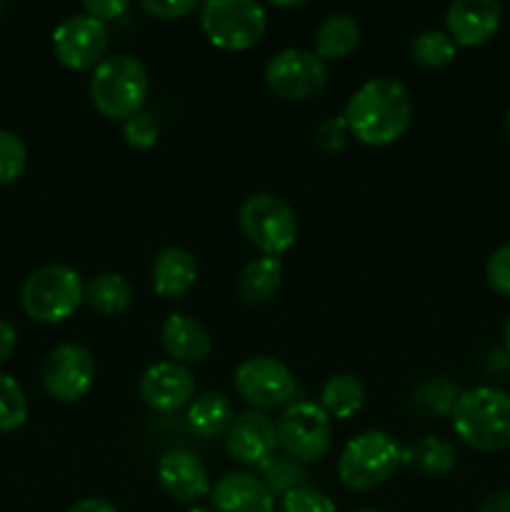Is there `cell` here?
Returning a JSON list of instances; mask_svg holds the SVG:
<instances>
[{
    "mask_svg": "<svg viewBox=\"0 0 510 512\" xmlns=\"http://www.w3.org/2000/svg\"><path fill=\"white\" fill-rule=\"evenodd\" d=\"M343 118L355 140L370 148H385L410 128L413 100L400 80L373 78L350 95Z\"/></svg>",
    "mask_w": 510,
    "mask_h": 512,
    "instance_id": "obj_1",
    "label": "cell"
},
{
    "mask_svg": "<svg viewBox=\"0 0 510 512\" xmlns=\"http://www.w3.org/2000/svg\"><path fill=\"white\" fill-rule=\"evenodd\" d=\"M453 430L468 448L500 453L510 448V393L500 388L463 390L455 403Z\"/></svg>",
    "mask_w": 510,
    "mask_h": 512,
    "instance_id": "obj_2",
    "label": "cell"
},
{
    "mask_svg": "<svg viewBox=\"0 0 510 512\" xmlns=\"http://www.w3.org/2000/svg\"><path fill=\"white\" fill-rule=\"evenodd\" d=\"M150 80L148 70L135 55L113 53L105 55L90 73L88 93L90 103L100 115L110 120H128L143 113L148 100Z\"/></svg>",
    "mask_w": 510,
    "mask_h": 512,
    "instance_id": "obj_3",
    "label": "cell"
},
{
    "mask_svg": "<svg viewBox=\"0 0 510 512\" xmlns=\"http://www.w3.org/2000/svg\"><path fill=\"white\" fill-rule=\"evenodd\" d=\"M403 465V448L383 430H365L348 440L338 458V478L355 493L380 488Z\"/></svg>",
    "mask_w": 510,
    "mask_h": 512,
    "instance_id": "obj_4",
    "label": "cell"
},
{
    "mask_svg": "<svg viewBox=\"0 0 510 512\" xmlns=\"http://www.w3.org/2000/svg\"><path fill=\"white\" fill-rule=\"evenodd\" d=\"M85 300V285L78 270L68 265H43L25 278L20 303L28 318L38 323H63Z\"/></svg>",
    "mask_w": 510,
    "mask_h": 512,
    "instance_id": "obj_5",
    "label": "cell"
},
{
    "mask_svg": "<svg viewBox=\"0 0 510 512\" xmlns=\"http://www.w3.org/2000/svg\"><path fill=\"white\" fill-rule=\"evenodd\" d=\"M200 28L213 48L238 53L263 40L268 15L253 0H208L200 5Z\"/></svg>",
    "mask_w": 510,
    "mask_h": 512,
    "instance_id": "obj_6",
    "label": "cell"
},
{
    "mask_svg": "<svg viewBox=\"0 0 510 512\" xmlns=\"http://www.w3.org/2000/svg\"><path fill=\"white\" fill-rule=\"evenodd\" d=\"M238 220L248 243L270 258H278L285 250L293 248L295 238H298L295 210L280 195H250L240 205Z\"/></svg>",
    "mask_w": 510,
    "mask_h": 512,
    "instance_id": "obj_7",
    "label": "cell"
},
{
    "mask_svg": "<svg viewBox=\"0 0 510 512\" xmlns=\"http://www.w3.org/2000/svg\"><path fill=\"white\" fill-rule=\"evenodd\" d=\"M235 393L240 400L250 405L253 410H275L288 408L298 393L295 375L283 360L270 358V355H253L243 360L233 373Z\"/></svg>",
    "mask_w": 510,
    "mask_h": 512,
    "instance_id": "obj_8",
    "label": "cell"
},
{
    "mask_svg": "<svg viewBox=\"0 0 510 512\" xmlns=\"http://www.w3.org/2000/svg\"><path fill=\"white\" fill-rule=\"evenodd\" d=\"M278 448L298 463H313L330 450L333 420L315 403H290L275 420Z\"/></svg>",
    "mask_w": 510,
    "mask_h": 512,
    "instance_id": "obj_9",
    "label": "cell"
},
{
    "mask_svg": "<svg viewBox=\"0 0 510 512\" xmlns=\"http://www.w3.org/2000/svg\"><path fill=\"white\" fill-rule=\"evenodd\" d=\"M265 85L283 100H308L328 83V65L303 48H285L265 65Z\"/></svg>",
    "mask_w": 510,
    "mask_h": 512,
    "instance_id": "obj_10",
    "label": "cell"
},
{
    "mask_svg": "<svg viewBox=\"0 0 510 512\" xmlns=\"http://www.w3.org/2000/svg\"><path fill=\"white\" fill-rule=\"evenodd\" d=\"M43 390L58 403H78L88 395L95 380V358L78 343L55 345L40 370Z\"/></svg>",
    "mask_w": 510,
    "mask_h": 512,
    "instance_id": "obj_11",
    "label": "cell"
},
{
    "mask_svg": "<svg viewBox=\"0 0 510 512\" xmlns=\"http://www.w3.org/2000/svg\"><path fill=\"white\" fill-rule=\"evenodd\" d=\"M108 40V23L85 13L68 15L53 30V53L60 65L83 73V70H95V65L105 58Z\"/></svg>",
    "mask_w": 510,
    "mask_h": 512,
    "instance_id": "obj_12",
    "label": "cell"
},
{
    "mask_svg": "<svg viewBox=\"0 0 510 512\" xmlns=\"http://www.w3.org/2000/svg\"><path fill=\"white\" fill-rule=\"evenodd\" d=\"M225 450L240 465L260 468L278 450L275 420L260 410H245V413L235 415L233 425L225 433Z\"/></svg>",
    "mask_w": 510,
    "mask_h": 512,
    "instance_id": "obj_13",
    "label": "cell"
},
{
    "mask_svg": "<svg viewBox=\"0 0 510 512\" xmlns=\"http://www.w3.org/2000/svg\"><path fill=\"white\" fill-rule=\"evenodd\" d=\"M140 398L155 413H178L195 400V378L190 368L163 360L140 375Z\"/></svg>",
    "mask_w": 510,
    "mask_h": 512,
    "instance_id": "obj_14",
    "label": "cell"
},
{
    "mask_svg": "<svg viewBox=\"0 0 510 512\" xmlns=\"http://www.w3.org/2000/svg\"><path fill=\"white\" fill-rule=\"evenodd\" d=\"M155 478H158L163 493L178 503H198L213 490L203 460L183 448L170 450L158 460Z\"/></svg>",
    "mask_w": 510,
    "mask_h": 512,
    "instance_id": "obj_15",
    "label": "cell"
},
{
    "mask_svg": "<svg viewBox=\"0 0 510 512\" xmlns=\"http://www.w3.org/2000/svg\"><path fill=\"white\" fill-rule=\"evenodd\" d=\"M503 23V8L495 0H453L445 10V28L458 48L485 45Z\"/></svg>",
    "mask_w": 510,
    "mask_h": 512,
    "instance_id": "obj_16",
    "label": "cell"
},
{
    "mask_svg": "<svg viewBox=\"0 0 510 512\" xmlns=\"http://www.w3.org/2000/svg\"><path fill=\"white\" fill-rule=\"evenodd\" d=\"M215 512H275V495L250 473H225L210 490Z\"/></svg>",
    "mask_w": 510,
    "mask_h": 512,
    "instance_id": "obj_17",
    "label": "cell"
},
{
    "mask_svg": "<svg viewBox=\"0 0 510 512\" xmlns=\"http://www.w3.org/2000/svg\"><path fill=\"white\" fill-rule=\"evenodd\" d=\"M160 343H163L170 360L185 365V368L203 363L213 350L208 328L198 318L183 313H173L165 318L163 328H160Z\"/></svg>",
    "mask_w": 510,
    "mask_h": 512,
    "instance_id": "obj_18",
    "label": "cell"
},
{
    "mask_svg": "<svg viewBox=\"0 0 510 512\" xmlns=\"http://www.w3.org/2000/svg\"><path fill=\"white\" fill-rule=\"evenodd\" d=\"M198 283V263L185 248H165L153 263V288L160 298L180 300Z\"/></svg>",
    "mask_w": 510,
    "mask_h": 512,
    "instance_id": "obj_19",
    "label": "cell"
},
{
    "mask_svg": "<svg viewBox=\"0 0 510 512\" xmlns=\"http://www.w3.org/2000/svg\"><path fill=\"white\" fill-rule=\"evenodd\" d=\"M283 288V263L270 255L250 260L238 278V295L245 305H268Z\"/></svg>",
    "mask_w": 510,
    "mask_h": 512,
    "instance_id": "obj_20",
    "label": "cell"
},
{
    "mask_svg": "<svg viewBox=\"0 0 510 512\" xmlns=\"http://www.w3.org/2000/svg\"><path fill=\"white\" fill-rule=\"evenodd\" d=\"M360 45V25L353 15L333 13L315 30V50L320 60H343Z\"/></svg>",
    "mask_w": 510,
    "mask_h": 512,
    "instance_id": "obj_21",
    "label": "cell"
},
{
    "mask_svg": "<svg viewBox=\"0 0 510 512\" xmlns=\"http://www.w3.org/2000/svg\"><path fill=\"white\" fill-rule=\"evenodd\" d=\"M233 420L235 410L230 405L228 395L215 393V390L198 395L188 405V425L200 438H218V435H225L230 425H233Z\"/></svg>",
    "mask_w": 510,
    "mask_h": 512,
    "instance_id": "obj_22",
    "label": "cell"
},
{
    "mask_svg": "<svg viewBox=\"0 0 510 512\" xmlns=\"http://www.w3.org/2000/svg\"><path fill=\"white\" fill-rule=\"evenodd\" d=\"M403 463L423 475H448L458 465V450L450 440L438 435H423L403 448Z\"/></svg>",
    "mask_w": 510,
    "mask_h": 512,
    "instance_id": "obj_23",
    "label": "cell"
},
{
    "mask_svg": "<svg viewBox=\"0 0 510 512\" xmlns=\"http://www.w3.org/2000/svg\"><path fill=\"white\" fill-rule=\"evenodd\" d=\"M365 388L358 375L338 373L325 380L320 390V408L330 415V420H348L363 408Z\"/></svg>",
    "mask_w": 510,
    "mask_h": 512,
    "instance_id": "obj_24",
    "label": "cell"
},
{
    "mask_svg": "<svg viewBox=\"0 0 510 512\" xmlns=\"http://www.w3.org/2000/svg\"><path fill=\"white\" fill-rule=\"evenodd\" d=\"M85 303L100 315H120L133 303V288L120 273L95 275L85 285Z\"/></svg>",
    "mask_w": 510,
    "mask_h": 512,
    "instance_id": "obj_25",
    "label": "cell"
},
{
    "mask_svg": "<svg viewBox=\"0 0 510 512\" xmlns=\"http://www.w3.org/2000/svg\"><path fill=\"white\" fill-rule=\"evenodd\" d=\"M458 45L448 35V30H423L410 43V58L415 65L428 70L445 68L450 60H455Z\"/></svg>",
    "mask_w": 510,
    "mask_h": 512,
    "instance_id": "obj_26",
    "label": "cell"
},
{
    "mask_svg": "<svg viewBox=\"0 0 510 512\" xmlns=\"http://www.w3.org/2000/svg\"><path fill=\"white\" fill-rule=\"evenodd\" d=\"M460 393H463V390L455 385L453 378L438 375V378H425L423 383L413 390V403L418 405V408H423L425 413L453 415V408L455 403H458Z\"/></svg>",
    "mask_w": 510,
    "mask_h": 512,
    "instance_id": "obj_27",
    "label": "cell"
},
{
    "mask_svg": "<svg viewBox=\"0 0 510 512\" xmlns=\"http://www.w3.org/2000/svg\"><path fill=\"white\" fill-rule=\"evenodd\" d=\"M260 470H263V478L260 480L268 485V490L275 495V498H278V495L283 498V495L290 493V490L300 488L305 478L303 463L293 460L290 455H273L268 463L260 465Z\"/></svg>",
    "mask_w": 510,
    "mask_h": 512,
    "instance_id": "obj_28",
    "label": "cell"
},
{
    "mask_svg": "<svg viewBox=\"0 0 510 512\" xmlns=\"http://www.w3.org/2000/svg\"><path fill=\"white\" fill-rule=\"evenodd\" d=\"M28 420V400L13 375L0 370V433L18 430Z\"/></svg>",
    "mask_w": 510,
    "mask_h": 512,
    "instance_id": "obj_29",
    "label": "cell"
},
{
    "mask_svg": "<svg viewBox=\"0 0 510 512\" xmlns=\"http://www.w3.org/2000/svg\"><path fill=\"white\" fill-rule=\"evenodd\" d=\"M28 165V148L10 130H0V185H10L23 175Z\"/></svg>",
    "mask_w": 510,
    "mask_h": 512,
    "instance_id": "obj_30",
    "label": "cell"
},
{
    "mask_svg": "<svg viewBox=\"0 0 510 512\" xmlns=\"http://www.w3.org/2000/svg\"><path fill=\"white\" fill-rule=\"evenodd\" d=\"M278 512H335V503L323 490L300 485L280 498Z\"/></svg>",
    "mask_w": 510,
    "mask_h": 512,
    "instance_id": "obj_31",
    "label": "cell"
},
{
    "mask_svg": "<svg viewBox=\"0 0 510 512\" xmlns=\"http://www.w3.org/2000/svg\"><path fill=\"white\" fill-rule=\"evenodd\" d=\"M123 138L130 148L150 150V148H155V143H158L160 128H158V123L150 118V115L138 113L123 123Z\"/></svg>",
    "mask_w": 510,
    "mask_h": 512,
    "instance_id": "obj_32",
    "label": "cell"
},
{
    "mask_svg": "<svg viewBox=\"0 0 510 512\" xmlns=\"http://www.w3.org/2000/svg\"><path fill=\"white\" fill-rule=\"evenodd\" d=\"M485 280L503 298H510V243L500 245L485 263Z\"/></svg>",
    "mask_w": 510,
    "mask_h": 512,
    "instance_id": "obj_33",
    "label": "cell"
},
{
    "mask_svg": "<svg viewBox=\"0 0 510 512\" xmlns=\"http://www.w3.org/2000/svg\"><path fill=\"white\" fill-rule=\"evenodd\" d=\"M348 135L350 130L348 125H345V118L338 115V118H325L323 123L315 128L313 140L320 150H325V153H338V150H343L345 143H348Z\"/></svg>",
    "mask_w": 510,
    "mask_h": 512,
    "instance_id": "obj_34",
    "label": "cell"
},
{
    "mask_svg": "<svg viewBox=\"0 0 510 512\" xmlns=\"http://www.w3.org/2000/svg\"><path fill=\"white\" fill-rule=\"evenodd\" d=\"M140 8L158 20H180L200 10L198 3H193V0H143Z\"/></svg>",
    "mask_w": 510,
    "mask_h": 512,
    "instance_id": "obj_35",
    "label": "cell"
},
{
    "mask_svg": "<svg viewBox=\"0 0 510 512\" xmlns=\"http://www.w3.org/2000/svg\"><path fill=\"white\" fill-rule=\"evenodd\" d=\"M128 8L130 5L125 0H88L83 5L85 15H93V18L103 20V23L120 18V15L128 13Z\"/></svg>",
    "mask_w": 510,
    "mask_h": 512,
    "instance_id": "obj_36",
    "label": "cell"
},
{
    "mask_svg": "<svg viewBox=\"0 0 510 512\" xmlns=\"http://www.w3.org/2000/svg\"><path fill=\"white\" fill-rule=\"evenodd\" d=\"M15 343H18V333H15V328L8 320L0 318V363H5L13 355Z\"/></svg>",
    "mask_w": 510,
    "mask_h": 512,
    "instance_id": "obj_37",
    "label": "cell"
},
{
    "mask_svg": "<svg viewBox=\"0 0 510 512\" xmlns=\"http://www.w3.org/2000/svg\"><path fill=\"white\" fill-rule=\"evenodd\" d=\"M480 512H510V488L498 490V493L490 495V498L480 505Z\"/></svg>",
    "mask_w": 510,
    "mask_h": 512,
    "instance_id": "obj_38",
    "label": "cell"
},
{
    "mask_svg": "<svg viewBox=\"0 0 510 512\" xmlns=\"http://www.w3.org/2000/svg\"><path fill=\"white\" fill-rule=\"evenodd\" d=\"M68 512H118V510H115V505H110L108 500L103 498H85V500H78V503H75Z\"/></svg>",
    "mask_w": 510,
    "mask_h": 512,
    "instance_id": "obj_39",
    "label": "cell"
},
{
    "mask_svg": "<svg viewBox=\"0 0 510 512\" xmlns=\"http://www.w3.org/2000/svg\"><path fill=\"white\" fill-rule=\"evenodd\" d=\"M503 343H505V350H508V355H510V315H508V320H505V328H503Z\"/></svg>",
    "mask_w": 510,
    "mask_h": 512,
    "instance_id": "obj_40",
    "label": "cell"
},
{
    "mask_svg": "<svg viewBox=\"0 0 510 512\" xmlns=\"http://www.w3.org/2000/svg\"><path fill=\"white\" fill-rule=\"evenodd\" d=\"M505 138H508V143H510V108H508V113H505Z\"/></svg>",
    "mask_w": 510,
    "mask_h": 512,
    "instance_id": "obj_41",
    "label": "cell"
},
{
    "mask_svg": "<svg viewBox=\"0 0 510 512\" xmlns=\"http://www.w3.org/2000/svg\"><path fill=\"white\" fill-rule=\"evenodd\" d=\"M300 3H275V8H298Z\"/></svg>",
    "mask_w": 510,
    "mask_h": 512,
    "instance_id": "obj_42",
    "label": "cell"
},
{
    "mask_svg": "<svg viewBox=\"0 0 510 512\" xmlns=\"http://www.w3.org/2000/svg\"><path fill=\"white\" fill-rule=\"evenodd\" d=\"M358 512H385V510H358Z\"/></svg>",
    "mask_w": 510,
    "mask_h": 512,
    "instance_id": "obj_43",
    "label": "cell"
},
{
    "mask_svg": "<svg viewBox=\"0 0 510 512\" xmlns=\"http://www.w3.org/2000/svg\"><path fill=\"white\" fill-rule=\"evenodd\" d=\"M0 13H3V3H0Z\"/></svg>",
    "mask_w": 510,
    "mask_h": 512,
    "instance_id": "obj_44",
    "label": "cell"
}]
</instances>
